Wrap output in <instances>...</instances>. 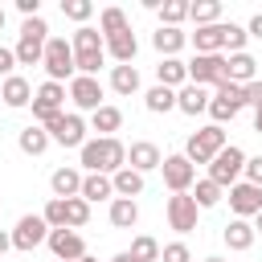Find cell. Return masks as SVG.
I'll list each match as a JSON object with an SVG mask.
<instances>
[{
    "mask_svg": "<svg viewBox=\"0 0 262 262\" xmlns=\"http://www.w3.org/2000/svg\"><path fill=\"white\" fill-rule=\"evenodd\" d=\"M254 131H258V135H262V102H258V106H254Z\"/></svg>",
    "mask_w": 262,
    "mask_h": 262,
    "instance_id": "obj_49",
    "label": "cell"
},
{
    "mask_svg": "<svg viewBox=\"0 0 262 262\" xmlns=\"http://www.w3.org/2000/svg\"><path fill=\"white\" fill-rule=\"evenodd\" d=\"M45 246L53 250L57 262H78V258H86V237H82L78 229H49Z\"/></svg>",
    "mask_w": 262,
    "mask_h": 262,
    "instance_id": "obj_15",
    "label": "cell"
},
{
    "mask_svg": "<svg viewBox=\"0 0 262 262\" xmlns=\"http://www.w3.org/2000/svg\"><path fill=\"white\" fill-rule=\"evenodd\" d=\"M102 45H106V57H115V66H131L135 53H139V41H135L131 29L127 33H115V37H102Z\"/></svg>",
    "mask_w": 262,
    "mask_h": 262,
    "instance_id": "obj_18",
    "label": "cell"
},
{
    "mask_svg": "<svg viewBox=\"0 0 262 262\" xmlns=\"http://www.w3.org/2000/svg\"><path fill=\"white\" fill-rule=\"evenodd\" d=\"M45 41H49V25L41 16H29L20 25V37H16V66H41V53H45Z\"/></svg>",
    "mask_w": 262,
    "mask_h": 262,
    "instance_id": "obj_3",
    "label": "cell"
},
{
    "mask_svg": "<svg viewBox=\"0 0 262 262\" xmlns=\"http://www.w3.org/2000/svg\"><path fill=\"white\" fill-rule=\"evenodd\" d=\"M135 262H160V242L156 237H147V233H139L135 242H131V250H127Z\"/></svg>",
    "mask_w": 262,
    "mask_h": 262,
    "instance_id": "obj_38",
    "label": "cell"
},
{
    "mask_svg": "<svg viewBox=\"0 0 262 262\" xmlns=\"http://www.w3.org/2000/svg\"><path fill=\"white\" fill-rule=\"evenodd\" d=\"M225 196H229L233 217H242V221H250V217H258V213H262V188H254V184H246V180L229 184V188H225Z\"/></svg>",
    "mask_w": 262,
    "mask_h": 262,
    "instance_id": "obj_16",
    "label": "cell"
},
{
    "mask_svg": "<svg viewBox=\"0 0 262 262\" xmlns=\"http://www.w3.org/2000/svg\"><path fill=\"white\" fill-rule=\"evenodd\" d=\"M160 172H164V184H168V192H188V188L196 184V168L188 164V156H184V151H176V156H164Z\"/></svg>",
    "mask_w": 262,
    "mask_h": 262,
    "instance_id": "obj_14",
    "label": "cell"
},
{
    "mask_svg": "<svg viewBox=\"0 0 262 262\" xmlns=\"http://www.w3.org/2000/svg\"><path fill=\"white\" fill-rule=\"evenodd\" d=\"M160 164H164V151H160L151 139H135V143L127 147V168H135L139 176H143V172H156Z\"/></svg>",
    "mask_w": 262,
    "mask_h": 262,
    "instance_id": "obj_17",
    "label": "cell"
},
{
    "mask_svg": "<svg viewBox=\"0 0 262 262\" xmlns=\"http://www.w3.org/2000/svg\"><path fill=\"white\" fill-rule=\"evenodd\" d=\"M90 127L98 131V139H111V135L123 127V111H119V106H111V102H102V106L90 115Z\"/></svg>",
    "mask_w": 262,
    "mask_h": 262,
    "instance_id": "obj_26",
    "label": "cell"
},
{
    "mask_svg": "<svg viewBox=\"0 0 262 262\" xmlns=\"http://www.w3.org/2000/svg\"><path fill=\"white\" fill-rule=\"evenodd\" d=\"M41 217H45V225H49V229H66V201H57V196H53V201L45 205V213H41Z\"/></svg>",
    "mask_w": 262,
    "mask_h": 262,
    "instance_id": "obj_42",
    "label": "cell"
},
{
    "mask_svg": "<svg viewBox=\"0 0 262 262\" xmlns=\"http://www.w3.org/2000/svg\"><path fill=\"white\" fill-rule=\"evenodd\" d=\"M4 20H8V12H4V8H0V29H4Z\"/></svg>",
    "mask_w": 262,
    "mask_h": 262,
    "instance_id": "obj_52",
    "label": "cell"
},
{
    "mask_svg": "<svg viewBox=\"0 0 262 262\" xmlns=\"http://www.w3.org/2000/svg\"><path fill=\"white\" fill-rule=\"evenodd\" d=\"M78 156H82V168L86 172H102V176H115L119 168H127V143L119 139V135H111V139H86L82 147H78Z\"/></svg>",
    "mask_w": 262,
    "mask_h": 262,
    "instance_id": "obj_1",
    "label": "cell"
},
{
    "mask_svg": "<svg viewBox=\"0 0 262 262\" xmlns=\"http://www.w3.org/2000/svg\"><path fill=\"white\" fill-rule=\"evenodd\" d=\"M41 66H45L49 82H61V86H66V82L74 78V49H70V41L49 33V41H45V53H41Z\"/></svg>",
    "mask_w": 262,
    "mask_h": 262,
    "instance_id": "obj_4",
    "label": "cell"
},
{
    "mask_svg": "<svg viewBox=\"0 0 262 262\" xmlns=\"http://www.w3.org/2000/svg\"><path fill=\"white\" fill-rule=\"evenodd\" d=\"M86 205H94V201H115V184H111V176H102V172H82V192H78Z\"/></svg>",
    "mask_w": 262,
    "mask_h": 262,
    "instance_id": "obj_19",
    "label": "cell"
},
{
    "mask_svg": "<svg viewBox=\"0 0 262 262\" xmlns=\"http://www.w3.org/2000/svg\"><path fill=\"white\" fill-rule=\"evenodd\" d=\"M49 188H53L57 201H70V196L82 192V172H78V168H57V172L49 176Z\"/></svg>",
    "mask_w": 262,
    "mask_h": 262,
    "instance_id": "obj_25",
    "label": "cell"
},
{
    "mask_svg": "<svg viewBox=\"0 0 262 262\" xmlns=\"http://www.w3.org/2000/svg\"><path fill=\"white\" fill-rule=\"evenodd\" d=\"M184 70H188V82L192 86H221L225 82V53H192V61H184Z\"/></svg>",
    "mask_w": 262,
    "mask_h": 262,
    "instance_id": "obj_7",
    "label": "cell"
},
{
    "mask_svg": "<svg viewBox=\"0 0 262 262\" xmlns=\"http://www.w3.org/2000/svg\"><path fill=\"white\" fill-rule=\"evenodd\" d=\"M160 262H192V254L184 242H168V246H160Z\"/></svg>",
    "mask_w": 262,
    "mask_h": 262,
    "instance_id": "obj_43",
    "label": "cell"
},
{
    "mask_svg": "<svg viewBox=\"0 0 262 262\" xmlns=\"http://www.w3.org/2000/svg\"><path fill=\"white\" fill-rule=\"evenodd\" d=\"M151 45H156L160 57H176V53L188 45V33H184V29H164V25H160V29L151 33Z\"/></svg>",
    "mask_w": 262,
    "mask_h": 262,
    "instance_id": "obj_23",
    "label": "cell"
},
{
    "mask_svg": "<svg viewBox=\"0 0 262 262\" xmlns=\"http://www.w3.org/2000/svg\"><path fill=\"white\" fill-rule=\"evenodd\" d=\"M242 102H246V106H258V102H262V82H258V78L242 86Z\"/></svg>",
    "mask_w": 262,
    "mask_h": 262,
    "instance_id": "obj_45",
    "label": "cell"
},
{
    "mask_svg": "<svg viewBox=\"0 0 262 262\" xmlns=\"http://www.w3.org/2000/svg\"><path fill=\"white\" fill-rule=\"evenodd\" d=\"M131 25H127V12L123 8H102L98 12V33L102 37H115V33H127Z\"/></svg>",
    "mask_w": 262,
    "mask_h": 262,
    "instance_id": "obj_37",
    "label": "cell"
},
{
    "mask_svg": "<svg viewBox=\"0 0 262 262\" xmlns=\"http://www.w3.org/2000/svg\"><path fill=\"white\" fill-rule=\"evenodd\" d=\"M188 41H192V49H196V53H221V49H225V20L196 29Z\"/></svg>",
    "mask_w": 262,
    "mask_h": 262,
    "instance_id": "obj_20",
    "label": "cell"
},
{
    "mask_svg": "<svg viewBox=\"0 0 262 262\" xmlns=\"http://www.w3.org/2000/svg\"><path fill=\"white\" fill-rule=\"evenodd\" d=\"M242 176H246V184L262 188V156H246V168H242Z\"/></svg>",
    "mask_w": 262,
    "mask_h": 262,
    "instance_id": "obj_44",
    "label": "cell"
},
{
    "mask_svg": "<svg viewBox=\"0 0 262 262\" xmlns=\"http://www.w3.org/2000/svg\"><path fill=\"white\" fill-rule=\"evenodd\" d=\"M8 250H12V233H8V229H0V254H8Z\"/></svg>",
    "mask_w": 262,
    "mask_h": 262,
    "instance_id": "obj_48",
    "label": "cell"
},
{
    "mask_svg": "<svg viewBox=\"0 0 262 262\" xmlns=\"http://www.w3.org/2000/svg\"><path fill=\"white\" fill-rule=\"evenodd\" d=\"M164 217H168V225H172L176 233H192L196 221H201V209H196V201H192L188 192H172L168 205H164Z\"/></svg>",
    "mask_w": 262,
    "mask_h": 262,
    "instance_id": "obj_12",
    "label": "cell"
},
{
    "mask_svg": "<svg viewBox=\"0 0 262 262\" xmlns=\"http://www.w3.org/2000/svg\"><path fill=\"white\" fill-rule=\"evenodd\" d=\"M12 250H25V254H33L37 246H45V237H49V225H45V217L41 213H25L12 229Z\"/></svg>",
    "mask_w": 262,
    "mask_h": 262,
    "instance_id": "obj_10",
    "label": "cell"
},
{
    "mask_svg": "<svg viewBox=\"0 0 262 262\" xmlns=\"http://www.w3.org/2000/svg\"><path fill=\"white\" fill-rule=\"evenodd\" d=\"M242 86H233V82H221L213 94H209V115H213V123L221 127V123H229V119H237L242 115Z\"/></svg>",
    "mask_w": 262,
    "mask_h": 262,
    "instance_id": "obj_11",
    "label": "cell"
},
{
    "mask_svg": "<svg viewBox=\"0 0 262 262\" xmlns=\"http://www.w3.org/2000/svg\"><path fill=\"white\" fill-rule=\"evenodd\" d=\"M156 78H160V86H168V90H180V86L188 82V70H184V61H180V57H160V66H156Z\"/></svg>",
    "mask_w": 262,
    "mask_h": 262,
    "instance_id": "obj_28",
    "label": "cell"
},
{
    "mask_svg": "<svg viewBox=\"0 0 262 262\" xmlns=\"http://www.w3.org/2000/svg\"><path fill=\"white\" fill-rule=\"evenodd\" d=\"M201 262H225V258H201Z\"/></svg>",
    "mask_w": 262,
    "mask_h": 262,
    "instance_id": "obj_53",
    "label": "cell"
},
{
    "mask_svg": "<svg viewBox=\"0 0 262 262\" xmlns=\"http://www.w3.org/2000/svg\"><path fill=\"white\" fill-rule=\"evenodd\" d=\"M74 74H86V78H98V66L106 61V45H102V33L94 25H78L74 41Z\"/></svg>",
    "mask_w": 262,
    "mask_h": 262,
    "instance_id": "obj_2",
    "label": "cell"
},
{
    "mask_svg": "<svg viewBox=\"0 0 262 262\" xmlns=\"http://www.w3.org/2000/svg\"><path fill=\"white\" fill-rule=\"evenodd\" d=\"M188 196L196 201V209H213V205H221V201H225V188H217V184L205 176V180H196V184H192V192H188Z\"/></svg>",
    "mask_w": 262,
    "mask_h": 262,
    "instance_id": "obj_35",
    "label": "cell"
},
{
    "mask_svg": "<svg viewBox=\"0 0 262 262\" xmlns=\"http://www.w3.org/2000/svg\"><path fill=\"white\" fill-rule=\"evenodd\" d=\"M61 12H66L70 20H78V25H86V20L94 16V4H90V0H61Z\"/></svg>",
    "mask_w": 262,
    "mask_h": 262,
    "instance_id": "obj_40",
    "label": "cell"
},
{
    "mask_svg": "<svg viewBox=\"0 0 262 262\" xmlns=\"http://www.w3.org/2000/svg\"><path fill=\"white\" fill-rule=\"evenodd\" d=\"M0 74H4V78L16 74V53H12L8 45H0Z\"/></svg>",
    "mask_w": 262,
    "mask_h": 262,
    "instance_id": "obj_46",
    "label": "cell"
},
{
    "mask_svg": "<svg viewBox=\"0 0 262 262\" xmlns=\"http://www.w3.org/2000/svg\"><path fill=\"white\" fill-rule=\"evenodd\" d=\"M250 225H254V233H262V213H258V217H254Z\"/></svg>",
    "mask_w": 262,
    "mask_h": 262,
    "instance_id": "obj_51",
    "label": "cell"
},
{
    "mask_svg": "<svg viewBox=\"0 0 262 262\" xmlns=\"http://www.w3.org/2000/svg\"><path fill=\"white\" fill-rule=\"evenodd\" d=\"M45 131H49V143H61V147H82V143H86V119H82L78 111L53 115V119L45 123Z\"/></svg>",
    "mask_w": 262,
    "mask_h": 262,
    "instance_id": "obj_8",
    "label": "cell"
},
{
    "mask_svg": "<svg viewBox=\"0 0 262 262\" xmlns=\"http://www.w3.org/2000/svg\"><path fill=\"white\" fill-rule=\"evenodd\" d=\"M156 12H160L164 29H180V20H188V0H164Z\"/></svg>",
    "mask_w": 262,
    "mask_h": 262,
    "instance_id": "obj_36",
    "label": "cell"
},
{
    "mask_svg": "<svg viewBox=\"0 0 262 262\" xmlns=\"http://www.w3.org/2000/svg\"><path fill=\"white\" fill-rule=\"evenodd\" d=\"M78 262H94V258H90V254H86V258H78Z\"/></svg>",
    "mask_w": 262,
    "mask_h": 262,
    "instance_id": "obj_54",
    "label": "cell"
},
{
    "mask_svg": "<svg viewBox=\"0 0 262 262\" xmlns=\"http://www.w3.org/2000/svg\"><path fill=\"white\" fill-rule=\"evenodd\" d=\"M242 168H246V151H242L237 143H225V147L209 160V180H213L217 188H229V184H237Z\"/></svg>",
    "mask_w": 262,
    "mask_h": 262,
    "instance_id": "obj_6",
    "label": "cell"
},
{
    "mask_svg": "<svg viewBox=\"0 0 262 262\" xmlns=\"http://www.w3.org/2000/svg\"><path fill=\"white\" fill-rule=\"evenodd\" d=\"M106 217H111V225H115V229H131V225L139 221V205H135V201L115 196V201H111V209H106Z\"/></svg>",
    "mask_w": 262,
    "mask_h": 262,
    "instance_id": "obj_31",
    "label": "cell"
},
{
    "mask_svg": "<svg viewBox=\"0 0 262 262\" xmlns=\"http://www.w3.org/2000/svg\"><path fill=\"white\" fill-rule=\"evenodd\" d=\"M16 147H20L25 156H41V151L49 147V131H45L41 123H29V127H20V135H16Z\"/></svg>",
    "mask_w": 262,
    "mask_h": 262,
    "instance_id": "obj_29",
    "label": "cell"
},
{
    "mask_svg": "<svg viewBox=\"0 0 262 262\" xmlns=\"http://www.w3.org/2000/svg\"><path fill=\"white\" fill-rule=\"evenodd\" d=\"M221 237H225V246H229V250H237V254H242V250H250V246H254V237H258V233H254V225H250V221L233 217V221L221 229Z\"/></svg>",
    "mask_w": 262,
    "mask_h": 262,
    "instance_id": "obj_27",
    "label": "cell"
},
{
    "mask_svg": "<svg viewBox=\"0 0 262 262\" xmlns=\"http://www.w3.org/2000/svg\"><path fill=\"white\" fill-rule=\"evenodd\" d=\"M188 20H192L196 29L217 25V20H221V0H196V4H188Z\"/></svg>",
    "mask_w": 262,
    "mask_h": 262,
    "instance_id": "obj_34",
    "label": "cell"
},
{
    "mask_svg": "<svg viewBox=\"0 0 262 262\" xmlns=\"http://www.w3.org/2000/svg\"><path fill=\"white\" fill-rule=\"evenodd\" d=\"M176 111H184V115H201V111H209V90L184 82V86L176 90Z\"/></svg>",
    "mask_w": 262,
    "mask_h": 262,
    "instance_id": "obj_24",
    "label": "cell"
},
{
    "mask_svg": "<svg viewBox=\"0 0 262 262\" xmlns=\"http://www.w3.org/2000/svg\"><path fill=\"white\" fill-rule=\"evenodd\" d=\"M111 262H135V258H131V254H127V250H123V254H115V258H111Z\"/></svg>",
    "mask_w": 262,
    "mask_h": 262,
    "instance_id": "obj_50",
    "label": "cell"
},
{
    "mask_svg": "<svg viewBox=\"0 0 262 262\" xmlns=\"http://www.w3.org/2000/svg\"><path fill=\"white\" fill-rule=\"evenodd\" d=\"M111 184H115V196H123V201H135V196L143 192V176H139L135 168H119V172L111 176Z\"/></svg>",
    "mask_w": 262,
    "mask_h": 262,
    "instance_id": "obj_30",
    "label": "cell"
},
{
    "mask_svg": "<svg viewBox=\"0 0 262 262\" xmlns=\"http://www.w3.org/2000/svg\"><path fill=\"white\" fill-rule=\"evenodd\" d=\"M246 41H250V33L242 25H233V20H225V49L229 53H246Z\"/></svg>",
    "mask_w": 262,
    "mask_h": 262,
    "instance_id": "obj_41",
    "label": "cell"
},
{
    "mask_svg": "<svg viewBox=\"0 0 262 262\" xmlns=\"http://www.w3.org/2000/svg\"><path fill=\"white\" fill-rule=\"evenodd\" d=\"M221 147H225V131H221L217 123H209V127H201V131H192V135H188L184 156H188V164H192V168H196V164H205V168H209V160H213Z\"/></svg>",
    "mask_w": 262,
    "mask_h": 262,
    "instance_id": "obj_5",
    "label": "cell"
},
{
    "mask_svg": "<svg viewBox=\"0 0 262 262\" xmlns=\"http://www.w3.org/2000/svg\"><path fill=\"white\" fill-rule=\"evenodd\" d=\"M254 74H258V61L250 53H229L225 57V82L246 86V82H254Z\"/></svg>",
    "mask_w": 262,
    "mask_h": 262,
    "instance_id": "obj_21",
    "label": "cell"
},
{
    "mask_svg": "<svg viewBox=\"0 0 262 262\" xmlns=\"http://www.w3.org/2000/svg\"><path fill=\"white\" fill-rule=\"evenodd\" d=\"M86 221H90V205L82 196H70L66 201V229H82Z\"/></svg>",
    "mask_w": 262,
    "mask_h": 262,
    "instance_id": "obj_39",
    "label": "cell"
},
{
    "mask_svg": "<svg viewBox=\"0 0 262 262\" xmlns=\"http://www.w3.org/2000/svg\"><path fill=\"white\" fill-rule=\"evenodd\" d=\"M143 106L151 111V115H168V111H176V90H168V86H151L147 94H143Z\"/></svg>",
    "mask_w": 262,
    "mask_h": 262,
    "instance_id": "obj_33",
    "label": "cell"
},
{
    "mask_svg": "<svg viewBox=\"0 0 262 262\" xmlns=\"http://www.w3.org/2000/svg\"><path fill=\"white\" fill-rule=\"evenodd\" d=\"M29 106H33V119H37V123L45 127V123H49L53 115H61V111H66V86H61V82H49V78H45V82H41V86L33 90V102H29Z\"/></svg>",
    "mask_w": 262,
    "mask_h": 262,
    "instance_id": "obj_9",
    "label": "cell"
},
{
    "mask_svg": "<svg viewBox=\"0 0 262 262\" xmlns=\"http://www.w3.org/2000/svg\"><path fill=\"white\" fill-rule=\"evenodd\" d=\"M66 98L78 106V111H98L102 106V82L98 78H86V74H74L70 82H66Z\"/></svg>",
    "mask_w": 262,
    "mask_h": 262,
    "instance_id": "obj_13",
    "label": "cell"
},
{
    "mask_svg": "<svg viewBox=\"0 0 262 262\" xmlns=\"http://www.w3.org/2000/svg\"><path fill=\"white\" fill-rule=\"evenodd\" d=\"M0 98H4V106H12V111L29 106V102H33V86H29V78H20V74L4 78V86H0Z\"/></svg>",
    "mask_w": 262,
    "mask_h": 262,
    "instance_id": "obj_22",
    "label": "cell"
},
{
    "mask_svg": "<svg viewBox=\"0 0 262 262\" xmlns=\"http://www.w3.org/2000/svg\"><path fill=\"white\" fill-rule=\"evenodd\" d=\"M111 90L123 94V98L135 94V90H139V70H135V66H111Z\"/></svg>",
    "mask_w": 262,
    "mask_h": 262,
    "instance_id": "obj_32",
    "label": "cell"
},
{
    "mask_svg": "<svg viewBox=\"0 0 262 262\" xmlns=\"http://www.w3.org/2000/svg\"><path fill=\"white\" fill-rule=\"evenodd\" d=\"M246 33L262 41V12H254V16H250V25H246Z\"/></svg>",
    "mask_w": 262,
    "mask_h": 262,
    "instance_id": "obj_47",
    "label": "cell"
}]
</instances>
